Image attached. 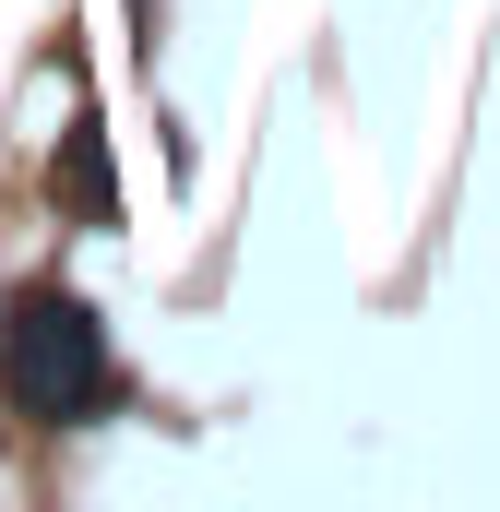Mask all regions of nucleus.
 Returning a JSON list of instances; mask_svg holds the SVG:
<instances>
[{
    "instance_id": "nucleus-1",
    "label": "nucleus",
    "mask_w": 500,
    "mask_h": 512,
    "mask_svg": "<svg viewBox=\"0 0 500 512\" xmlns=\"http://www.w3.org/2000/svg\"><path fill=\"white\" fill-rule=\"evenodd\" d=\"M0 393H12V417H36V429L108 417V405H120L108 322H96L72 286H12V310H0Z\"/></svg>"
},
{
    "instance_id": "nucleus-2",
    "label": "nucleus",
    "mask_w": 500,
    "mask_h": 512,
    "mask_svg": "<svg viewBox=\"0 0 500 512\" xmlns=\"http://www.w3.org/2000/svg\"><path fill=\"white\" fill-rule=\"evenodd\" d=\"M48 191H60V203H72L84 227H108V203H120V191H108V143H96V131H72V143H60V179H48Z\"/></svg>"
}]
</instances>
